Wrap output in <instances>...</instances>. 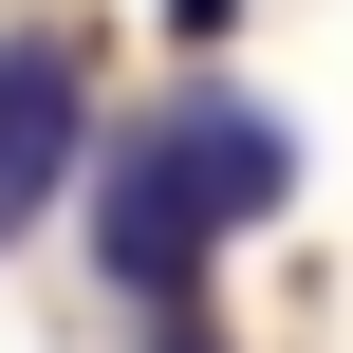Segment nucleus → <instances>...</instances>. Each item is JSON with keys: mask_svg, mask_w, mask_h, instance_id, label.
Wrapping results in <instances>:
<instances>
[{"mask_svg": "<svg viewBox=\"0 0 353 353\" xmlns=\"http://www.w3.org/2000/svg\"><path fill=\"white\" fill-rule=\"evenodd\" d=\"M149 353H223V335H205V298H186V316H149Z\"/></svg>", "mask_w": 353, "mask_h": 353, "instance_id": "4", "label": "nucleus"}, {"mask_svg": "<svg viewBox=\"0 0 353 353\" xmlns=\"http://www.w3.org/2000/svg\"><path fill=\"white\" fill-rule=\"evenodd\" d=\"M168 130H186V168H205V205H223V223H279V205H298V130H279L261 93H186Z\"/></svg>", "mask_w": 353, "mask_h": 353, "instance_id": "3", "label": "nucleus"}, {"mask_svg": "<svg viewBox=\"0 0 353 353\" xmlns=\"http://www.w3.org/2000/svg\"><path fill=\"white\" fill-rule=\"evenodd\" d=\"M205 242H223V205H205L186 130H130V149L93 168V279H112L130 316H186V298H205Z\"/></svg>", "mask_w": 353, "mask_h": 353, "instance_id": "1", "label": "nucleus"}, {"mask_svg": "<svg viewBox=\"0 0 353 353\" xmlns=\"http://www.w3.org/2000/svg\"><path fill=\"white\" fill-rule=\"evenodd\" d=\"M74 168H93V74H74V37H0V242H19Z\"/></svg>", "mask_w": 353, "mask_h": 353, "instance_id": "2", "label": "nucleus"}]
</instances>
